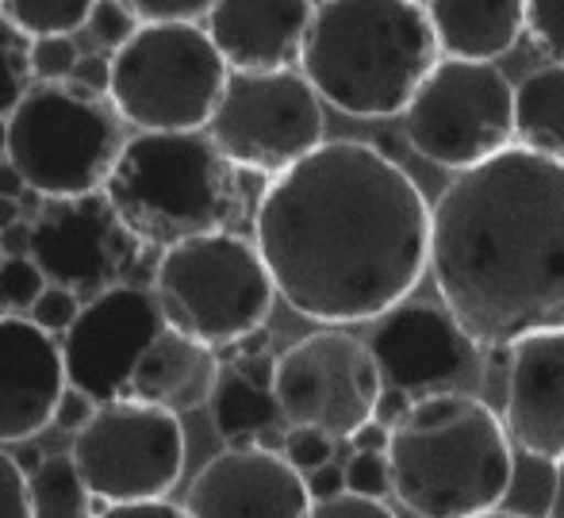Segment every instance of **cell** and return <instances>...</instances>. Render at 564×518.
Here are the masks:
<instances>
[{
	"mask_svg": "<svg viewBox=\"0 0 564 518\" xmlns=\"http://www.w3.org/2000/svg\"><path fill=\"white\" fill-rule=\"evenodd\" d=\"M480 518H527V515H514V511H488V515H480Z\"/></svg>",
	"mask_w": 564,
	"mask_h": 518,
	"instance_id": "obj_49",
	"label": "cell"
},
{
	"mask_svg": "<svg viewBox=\"0 0 564 518\" xmlns=\"http://www.w3.org/2000/svg\"><path fill=\"white\" fill-rule=\"evenodd\" d=\"M97 518H185V511L173 504H165V499H158V504H131V507H105Z\"/></svg>",
	"mask_w": 564,
	"mask_h": 518,
	"instance_id": "obj_41",
	"label": "cell"
},
{
	"mask_svg": "<svg viewBox=\"0 0 564 518\" xmlns=\"http://www.w3.org/2000/svg\"><path fill=\"white\" fill-rule=\"evenodd\" d=\"M82 311V300L74 296L69 289H58V284H46L43 296L31 304V323L39 326L43 334H58V331H69Z\"/></svg>",
	"mask_w": 564,
	"mask_h": 518,
	"instance_id": "obj_32",
	"label": "cell"
},
{
	"mask_svg": "<svg viewBox=\"0 0 564 518\" xmlns=\"http://www.w3.org/2000/svg\"><path fill=\"white\" fill-rule=\"evenodd\" d=\"M312 8L307 0H227L212 4L204 35L227 74H289L304 51Z\"/></svg>",
	"mask_w": 564,
	"mask_h": 518,
	"instance_id": "obj_19",
	"label": "cell"
},
{
	"mask_svg": "<svg viewBox=\"0 0 564 518\" xmlns=\"http://www.w3.org/2000/svg\"><path fill=\"white\" fill-rule=\"evenodd\" d=\"M304 476L265 450H227L196 473L185 518H307Z\"/></svg>",
	"mask_w": 564,
	"mask_h": 518,
	"instance_id": "obj_16",
	"label": "cell"
},
{
	"mask_svg": "<svg viewBox=\"0 0 564 518\" xmlns=\"http://www.w3.org/2000/svg\"><path fill=\"white\" fill-rule=\"evenodd\" d=\"M304 488H307V496H312V504H319V499H335L346 492V473H341V465H323V468H315V473H307L304 476Z\"/></svg>",
	"mask_w": 564,
	"mask_h": 518,
	"instance_id": "obj_40",
	"label": "cell"
},
{
	"mask_svg": "<svg viewBox=\"0 0 564 518\" xmlns=\"http://www.w3.org/2000/svg\"><path fill=\"white\" fill-rule=\"evenodd\" d=\"M349 442H354L357 453H384L388 450V430H380L377 422L369 419L354 438H349Z\"/></svg>",
	"mask_w": 564,
	"mask_h": 518,
	"instance_id": "obj_43",
	"label": "cell"
},
{
	"mask_svg": "<svg viewBox=\"0 0 564 518\" xmlns=\"http://www.w3.org/2000/svg\"><path fill=\"white\" fill-rule=\"evenodd\" d=\"M66 373L58 342L23 315H0V442H31L54 419Z\"/></svg>",
	"mask_w": 564,
	"mask_h": 518,
	"instance_id": "obj_17",
	"label": "cell"
},
{
	"mask_svg": "<svg viewBox=\"0 0 564 518\" xmlns=\"http://www.w3.org/2000/svg\"><path fill=\"white\" fill-rule=\"evenodd\" d=\"M165 331L162 311H158L150 289L142 284H116L100 292L77 311L74 326L66 331L62 373L66 388L82 392L93 403H119L142 349Z\"/></svg>",
	"mask_w": 564,
	"mask_h": 518,
	"instance_id": "obj_15",
	"label": "cell"
},
{
	"mask_svg": "<svg viewBox=\"0 0 564 518\" xmlns=\"http://www.w3.org/2000/svg\"><path fill=\"white\" fill-rule=\"evenodd\" d=\"M0 518H31L28 511V476L12 461V453L0 450Z\"/></svg>",
	"mask_w": 564,
	"mask_h": 518,
	"instance_id": "obj_36",
	"label": "cell"
},
{
	"mask_svg": "<svg viewBox=\"0 0 564 518\" xmlns=\"http://www.w3.org/2000/svg\"><path fill=\"white\" fill-rule=\"evenodd\" d=\"M69 461L100 504H158L185 468V427L158 408L105 403L74 434Z\"/></svg>",
	"mask_w": 564,
	"mask_h": 518,
	"instance_id": "obj_11",
	"label": "cell"
},
{
	"mask_svg": "<svg viewBox=\"0 0 564 518\" xmlns=\"http://www.w3.org/2000/svg\"><path fill=\"white\" fill-rule=\"evenodd\" d=\"M46 281L31 258H4L0 261V311H31L43 296Z\"/></svg>",
	"mask_w": 564,
	"mask_h": 518,
	"instance_id": "obj_26",
	"label": "cell"
},
{
	"mask_svg": "<svg viewBox=\"0 0 564 518\" xmlns=\"http://www.w3.org/2000/svg\"><path fill=\"white\" fill-rule=\"evenodd\" d=\"M380 373L365 342L346 331H315L292 342L273 369V403L289 430L354 438L372 419Z\"/></svg>",
	"mask_w": 564,
	"mask_h": 518,
	"instance_id": "obj_12",
	"label": "cell"
},
{
	"mask_svg": "<svg viewBox=\"0 0 564 518\" xmlns=\"http://www.w3.org/2000/svg\"><path fill=\"white\" fill-rule=\"evenodd\" d=\"M411 408H415V400H411L408 392H400V388H380L377 403H372V422H377L380 430H388V434H392V430L400 427L403 419H408Z\"/></svg>",
	"mask_w": 564,
	"mask_h": 518,
	"instance_id": "obj_38",
	"label": "cell"
},
{
	"mask_svg": "<svg viewBox=\"0 0 564 518\" xmlns=\"http://www.w3.org/2000/svg\"><path fill=\"white\" fill-rule=\"evenodd\" d=\"M82 31H89V35L97 39V46H105V51L116 54L119 46L139 31V20H134L127 4H112V0H105V4L89 8V20H85Z\"/></svg>",
	"mask_w": 564,
	"mask_h": 518,
	"instance_id": "obj_29",
	"label": "cell"
},
{
	"mask_svg": "<svg viewBox=\"0 0 564 518\" xmlns=\"http://www.w3.org/2000/svg\"><path fill=\"white\" fill-rule=\"evenodd\" d=\"M28 227V258L35 261L43 281L69 289L77 300H97L116 284H134L142 253L150 250L116 219L100 193L46 201Z\"/></svg>",
	"mask_w": 564,
	"mask_h": 518,
	"instance_id": "obj_13",
	"label": "cell"
},
{
	"mask_svg": "<svg viewBox=\"0 0 564 518\" xmlns=\"http://www.w3.org/2000/svg\"><path fill=\"white\" fill-rule=\"evenodd\" d=\"M4 134H8V127H4V119H0V150H4Z\"/></svg>",
	"mask_w": 564,
	"mask_h": 518,
	"instance_id": "obj_50",
	"label": "cell"
},
{
	"mask_svg": "<svg viewBox=\"0 0 564 518\" xmlns=\"http://www.w3.org/2000/svg\"><path fill=\"white\" fill-rule=\"evenodd\" d=\"M380 385L400 388L411 400L449 392H473L484 377V354L449 319V311L431 300H403L372 323L365 342Z\"/></svg>",
	"mask_w": 564,
	"mask_h": 518,
	"instance_id": "obj_14",
	"label": "cell"
},
{
	"mask_svg": "<svg viewBox=\"0 0 564 518\" xmlns=\"http://www.w3.org/2000/svg\"><path fill=\"white\" fill-rule=\"evenodd\" d=\"M100 196L154 250L224 235L238 215V177L204 131H139L119 147Z\"/></svg>",
	"mask_w": 564,
	"mask_h": 518,
	"instance_id": "obj_5",
	"label": "cell"
},
{
	"mask_svg": "<svg viewBox=\"0 0 564 518\" xmlns=\"http://www.w3.org/2000/svg\"><path fill=\"white\" fill-rule=\"evenodd\" d=\"M235 369L250 380L253 388H265L273 392V369H276V357H246V361H235Z\"/></svg>",
	"mask_w": 564,
	"mask_h": 518,
	"instance_id": "obj_42",
	"label": "cell"
},
{
	"mask_svg": "<svg viewBox=\"0 0 564 518\" xmlns=\"http://www.w3.org/2000/svg\"><path fill=\"white\" fill-rule=\"evenodd\" d=\"M219 369L224 365H219V357L208 346H200V342L185 338L177 331H162L134 361L119 400L158 408L181 419L185 411L208 408Z\"/></svg>",
	"mask_w": 564,
	"mask_h": 518,
	"instance_id": "obj_20",
	"label": "cell"
},
{
	"mask_svg": "<svg viewBox=\"0 0 564 518\" xmlns=\"http://www.w3.org/2000/svg\"><path fill=\"white\" fill-rule=\"evenodd\" d=\"M230 354H235V361H246V357H265L269 354V331L261 326V331L246 334L242 342H235V346H230Z\"/></svg>",
	"mask_w": 564,
	"mask_h": 518,
	"instance_id": "obj_44",
	"label": "cell"
},
{
	"mask_svg": "<svg viewBox=\"0 0 564 518\" xmlns=\"http://www.w3.org/2000/svg\"><path fill=\"white\" fill-rule=\"evenodd\" d=\"M514 147L564 162V66L550 62L514 85Z\"/></svg>",
	"mask_w": 564,
	"mask_h": 518,
	"instance_id": "obj_22",
	"label": "cell"
},
{
	"mask_svg": "<svg viewBox=\"0 0 564 518\" xmlns=\"http://www.w3.org/2000/svg\"><path fill=\"white\" fill-rule=\"evenodd\" d=\"M112 111L142 134L204 131L227 85V66L193 23H142L108 58Z\"/></svg>",
	"mask_w": 564,
	"mask_h": 518,
	"instance_id": "obj_7",
	"label": "cell"
},
{
	"mask_svg": "<svg viewBox=\"0 0 564 518\" xmlns=\"http://www.w3.org/2000/svg\"><path fill=\"white\" fill-rule=\"evenodd\" d=\"M204 134L230 170L281 177L323 147V100L296 69L230 74Z\"/></svg>",
	"mask_w": 564,
	"mask_h": 518,
	"instance_id": "obj_10",
	"label": "cell"
},
{
	"mask_svg": "<svg viewBox=\"0 0 564 518\" xmlns=\"http://www.w3.org/2000/svg\"><path fill=\"white\" fill-rule=\"evenodd\" d=\"M503 430L534 461H564V331L511 346Z\"/></svg>",
	"mask_w": 564,
	"mask_h": 518,
	"instance_id": "obj_18",
	"label": "cell"
},
{
	"mask_svg": "<svg viewBox=\"0 0 564 518\" xmlns=\"http://www.w3.org/2000/svg\"><path fill=\"white\" fill-rule=\"evenodd\" d=\"M23 188H28L23 185V177L4 162V158H0V196H4V201H20Z\"/></svg>",
	"mask_w": 564,
	"mask_h": 518,
	"instance_id": "obj_45",
	"label": "cell"
},
{
	"mask_svg": "<svg viewBox=\"0 0 564 518\" xmlns=\"http://www.w3.org/2000/svg\"><path fill=\"white\" fill-rule=\"evenodd\" d=\"M15 46H20V31L0 15V51H15Z\"/></svg>",
	"mask_w": 564,
	"mask_h": 518,
	"instance_id": "obj_48",
	"label": "cell"
},
{
	"mask_svg": "<svg viewBox=\"0 0 564 518\" xmlns=\"http://www.w3.org/2000/svg\"><path fill=\"white\" fill-rule=\"evenodd\" d=\"M346 473V492L349 496H361V499H380L392 492L388 484V461L384 453H354V457L341 465Z\"/></svg>",
	"mask_w": 564,
	"mask_h": 518,
	"instance_id": "obj_30",
	"label": "cell"
},
{
	"mask_svg": "<svg viewBox=\"0 0 564 518\" xmlns=\"http://www.w3.org/2000/svg\"><path fill=\"white\" fill-rule=\"evenodd\" d=\"M438 62L431 20L415 0H327L312 8L300 77L346 116L388 119L403 116Z\"/></svg>",
	"mask_w": 564,
	"mask_h": 518,
	"instance_id": "obj_3",
	"label": "cell"
},
{
	"mask_svg": "<svg viewBox=\"0 0 564 518\" xmlns=\"http://www.w3.org/2000/svg\"><path fill=\"white\" fill-rule=\"evenodd\" d=\"M545 518H564V461H557V473H553V492H550Z\"/></svg>",
	"mask_w": 564,
	"mask_h": 518,
	"instance_id": "obj_46",
	"label": "cell"
},
{
	"mask_svg": "<svg viewBox=\"0 0 564 518\" xmlns=\"http://www.w3.org/2000/svg\"><path fill=\"white\" fill-rule=\"evenodd\" d=\"M131 15L142 23H193L200 28V20H208L212 4L208 0H139V4H127Z\"/></svg>",
	"mask_w": 564,
	"mask_h": 518,
	"instance_id": "obj_33",
	"label": "cell"
},
{
	"mask_svg": "<svg viewBox=\"0 0 564 518\" xmlns=\"http://www.w3.org/2000/svg\"><path fill=\"white\" fill-rule=\"evenodd\" d=\"M253 250L273 292L327 326L377 323L411 300L431 258V204L400 162L338 139L269 181Z\"/></svg>",
	"mask_w": 564,
	"mask_h": 518,
	"instance_id": "obj_1",
	"label": "cell"
},
{
	"mask_svg": "<svg viewBox=\"0 0 564 518\" xmlns=\"http://www.w3.org/2000/svg\"><path fill=\"white\" fill-rule=\"evenodd\" d=\"M527 35L553 66H564V0H527Z\"/></svg>",
	"mask_w": 564,
	"mask_h": 518,
	"instance_id": "obj_27",
	"label": "cell"
},
{
	"mask_svg": "<svg viewBox=\"0 0 564 518\" xmlns=\"http://www.w3.org/2000/svg\"><path fill=\"white\" fill-rule=\"evenodd\" d=\"M150 281L165 331L185 334L212 354L261 331L276 300L253 242L230 230L162 250Z\"/></svg>",
	"mask_w": 564,
	"mask_h": 518,
	"instance_id": "obj_6",
	"label": "cell"
},
{
	"mask_svg": "<svg viewBox=\"0 0 564 518\" xmlns=\"http://www.w3.org/2000/svg\"><path fill=\"white\" fill-rule=\"evenodd\" d=\"M423 12L449 62H496L527 35V0H431Z\"/></svg>",
	"mask_w": 564,
	"mask_h": 518,
	"instance_id": "obj_21",
	"label": "cell"
},
{
	"mask_svg": "<svg viewBox=\"0 0 564 518\" xmlns=\"http://www.w3.org/2000/svg\"><path fill=\"white\" fill-rule=\"evenodd\" d=\"M89 0H4L0 15L20 35L35 39H69L89 20Z\"/></svg>",
	"mask_w": 564,
	"mask_h": 518,
	"instance_id": "obj_25",
	"label": "cell"
},
{
	"mask_svg": "<svg viewBox=\"0 0 564 518\" xmlns=\"http://www.w3.org/2000/svg\"><path fill=\"white\" fill-rule=\"evenodd\" d=\"M392 496L419 518H480L499 511L514 484L503 419L476 392L415 400L388 434Z\"/></svg>",
	"mask_w": 564,
	"mask_h": 518,
	"instance_id": "obj_4",
	"label": "cell"
},
{
	"mask_svg": "<svg viewBox=\"0 0 564 518\" xmlns=\"http://www.w3.org/2000/svg\"><path fill=\"white\" fill-rule=\"evenodd\" d=\"M442 307L480 354L564 331V162L503 150L431 207Z\"/></svg>",
	"mask_w": 564,
	"mask_h": 518,
	"instance_id": "obj_2",
	"label": "cell"
},
{
	"mask_svg": "<svg viewBox=\"0 0 564 518\" xmlns=\"http://www.w3.org/2000/svg\"><path fill=\"white\" fill-rule=\"evenodd\" d=\"M28 511L31 518H97L100 507L93 504V492L77 476L74 461L58 453L28 473Z\"/></svg>",
	"mask_w": 564,
	"mask_h": 518,
	"instance_id": "obj_24",
	"label": "cell"
},
{
	"mask_svg": "<svg viewBox=\"0 0 564 518\" xmlns=\"http://www.w3.org/2000/svg\"><path fill=\"white\" fill-rule=\"evenodd\" d=\"M403 134L431 165L476 170L514 147V85L491 62L442 58L403 108Z\"/></svg>",
	"mask_w": 564,
	"mask_h": 518,
	"instance_id": "obj_9",
	"label": "cell"
},
{
	"mask_svg": "<svg viewBox=\"0 0 564 518\" xmlns=\"http://www.w3.org/2000/svg\"><path fill=\"white\" fill-rule=\"evenodd\" d=\"M208 411H212V427H216V434L224 438L230 450H253L258 438L265 430H276V422H281L273 392L253 388L235 365L219 369Z\"/></svg>",
	"mask_w": 564,
	"mask_h": 518,
	"instance_id": "obj_23",
	"label": "cell"
},
{
	"mask_svg": "<svg viewBox=\"0 0 564 518\" xmlns=\"http://www.w3.org/2000/svg\"><path fill=\"white\" fill-rule=\"evenodd\" d=\"M93 400H85L82 392H74V388H66V392H62V400H58V408H54V427L58 430H66V434H77V430L85 427V422L93 419Z\"/></svg>",
	"mask_w": 564,
	"mask_h": 518,
	"instance_id": "obj_39",
	"label": "cell"
},
{
	"mask_svg": "<svg viewBox=\"0 0 564 518\" xmlns=\"http://www.w3.org/2000/svg\"><path fill=\"white\" fill-rule=\"evenodd\" d=\"M307 518H395V511L384 504V499H361V496L341 492V496H335V499H319V504H312Z\"/></svg>",
	"mask_w": 564,
	"mask_h": 518,
	"instance_id": "obj_35",
	"label": "cell"
},
{
	"mask_svg": "<svg viewBox=\"0 0 564 518\" xmlns=\"http://www.w3.org/2000/svg\"><path fill=\"white\" fill-rule=\"evenodd\" d=\"M108 85H112V66H108V58H100V54H85V58H77L74 74L66 77V89L82 100L108 97Z\"/></svg>",
	"mask_w": 564,
	"mask_h": 518,
	"instance_id": "obj_34",
	"label": "cell"
},
{
	"mask_svg": "<svg viewBox=\"0 0 564 518\" xmlns=\"http://www.w3.org/2000/svg\"><path fill=\"white\" fill-rule=\"evenodd\" d=\"M77 46H74V39H35V43L28 46V74H35L39 82H46V85H58V82H66L69 74H74V66H77Z\"/></svg>",
	"mask_w": 564,
	"mask_h": 518,
	"instance_id": "obj_28",
	"label": "cell"
},
{
	"mask_svg": "<svg viewBox=\"0 0 564 518\" xmlns=\"http://www.w3.org/2000/svg\"><path fill=\"white\" fill-rule=\"evenodd\" d=\"M28 97V66L15 51H0V119L12 116Z\"/></svg>",
	"mask_w": 564,
	"mask_h": 518,
	"instance_id": "obj_37",
	"label": "cell"
},
{
	"mask_svg": "<svg viewBox=\"0 0 564 518\" xmlns=\"http://www.w3.org/2000/svg\"><path fill=\"white\" fill-rule=\"evenodd\" d=\"M15 223H23L20 204H15V201H4V196H0V235H4L8 227H15Z\"/></svg>",
	"mask_w": 564,
	"mask_h": 518,
	"instance_id": "obj_47",
	"label": "cell"
},
{
	"mask_svg": "<svg viewBox=\"0 0 564 518\" xmlns=\"http://www.w3.org/2000/svg\"><path fill=\"white\" fill-rule=\"evenodd\" d=\"M281 457L289 461L300 476H307L335 461V442H330L327 434H315V430H289V434H284Z\"/></svg>",
	"mask_w": 564,
	"mask_h": 518,
	"instance_id": "obj_31",
	"label": "cell"
},
{
	"mask_svg": "<svg viewBox=\"0 0 564 518\" xmlns=\"http://www.w3.org/2000/svg\"><path fill=\"white\" fill-rule=\"evenodd\" d=\"M0 261H4V246H0Z\"/></svg>",
	"mask_w": 564,
	"mask_h": 518,
	"instance_id": "obj_51",
	"label": "cell"
},
{
	"mask_svg": "<svg viewBox=\"0 0 564 518\" xmlns=\"http://www.w3.org/2000/svg\"><path fill=\"white\" fill-rule=\"evenodd\" d=\"M4 127V162L43 201H77L105 188L123 147L116 111L74 97L66 85L28 89Z\"/></svg>",
	"mask_w": 564,
	"mask_h": 518,
	"instance_id": "obj_8",
	"label": "cell"
}]
</instances>
